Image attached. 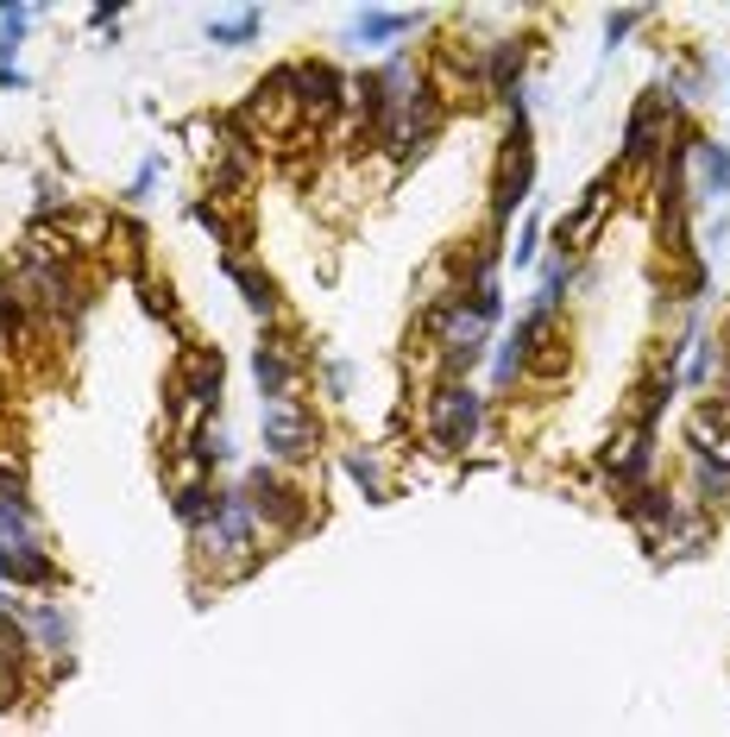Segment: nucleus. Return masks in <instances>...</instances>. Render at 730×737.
I'll return each mask as SVG.
<instances>
[{"label":"nucleus","mask_w":730,"mask_h":737,"mask_svg":"<svg viewBox=\"0 0 730 737\" xmlns=\"http://www.w3.org/2000/svg\"><path fill=\"white\" fill-rule=\"evenodd\" d=\"M478 416H485V398H478L473 384H441L434 404H428V441H434V454H460L478 435Z\"/></svg>","instance_id":"1"},{"label":"nucleus","mask_w":730,"mask_h":737,"mask_svg":"<svg viewBox=\"0 0 730 737\" xmlns=\"http://www.w3.org/2000/svg\"><path fill=\"white\" fill-rule=\"evenodd\" d=\"M265 454L271 460L315 454V410L302 404V398H290V391L265 404Z\"/></svg>","instance_id":"2"},{"label":"nucleus","mask_w":730,"mask_h":737,"mask_svg":"<svg viewBox=\"0 0 730 737\" xmlns=\"http://www.w3.org/2000/svg\"><path fill=\"white\" fill-rule=\"evenodd\" d=\"M246 505H252V517H265L277 530H297L302 523V492H290L271 467H252L246 473Z\"/></svg>","instance_id":"3"},{"label":"nucleus","mask_w":730,"mask_h":737,"mask_svg":"<svg viewBox=\"0 0 730 737\" xmlns=\"http://www.w3.org/2000/svg\"><path fill=\"white\" fill-rule=\"evenodd\" d=\"M208 549H221V555H246V549H252V505H246V492H215Z\"/></svg>","instance_id":"4"},{"label":"nucleus","mask_w":730,"mask_h":737,"mask_svg":"<svg viewBox=\"0 0 730 737\" xmlns=\"http://www.w3.org/2000/svg\"><path fill=\"white\" fill-rule=\"evenodd\" d=\"M290 89H297V107L309 120H327V114L340 107V77H334L327 64H297V70H290Z\"/></svg>","instance_id":"5"},{"label":"nucleus","mask_w":730,"mask_h":737,"mask_svg":"<svg viewBox=\"0 0 730 737\" xmlns=\"http://www.w3.org/2000/svg\"><path fill=\"white\" fill-rule=\"evenodd\" d=\"M529 171H535V152H529V139L517 133V139H510V152H503V171H498V203H491L498 221H510L517 203L529 196Z\"/></svg>","instance_id":"6"},{"label":"nucleus","mask_w":730,"mask_h":737,"mask_svg":"<svg viewBox=\"0 0 730 737\" xmlns=\"http://www.w3.org/2000/svg\"><path fill=\"white\" fill-rule=\"evenodd\" d=\"M183 398H189L196 410H208L215 398H221V354H215V347L189 354V384H183Z\"/></svg>","instance_id":"7"},{"label":"nucleus","mask_w":730,"mask_h":737,"mask_svg":"<svg viewBox=\"0 0 730 737\" xmlns=\"http://www.w3.org/2000/svg\"><path fill=\"white\" fill-rule=\"evenodd\" d=\"M654 133H661V107L649 95V102H636V114H629V127H624V164H642L654 152Z\"/></svg>","instance_id":"8"},{"label":"nucleus","mask_w":730,"mask_h":737,"mask_svg":"<svg viewBox=\"0 0 730 737\" xmlns=\"http://www.w3.org/2000/svg\"><path fill=\"white\" fill-rule=\"evenodd\" d=\"M50 574H57V567H50V561L38 555V549H32V542H25V549H7V542H0V580L50 586Z\"/></svg>","instance_id":"9"},{"label":"nucleus","mask_w":730,"mask_h":737,"mask_svg":"<svg viewBox=\"0 0 730 737\" xmlns=\"http://www.w3.org/2000/svg\"><path fill=\"white\" fill-rule=\"evenodd\" d=\"M252 379H258V391H265V404L290 391V359H283L277 341H258V354H252Z\"/></svg>","instance_id":"10"},{"label":"nucleus","mask_w":730,"mask_h":737,"mask_svg":"<svg viewBox=\"0 0 730 737\" xmlns=\"http://www.w3.org/2000/svg\"><path fill=\"white\" fill-rule=\"evenodd\" d=\"M416 26V13H384V7H366L359 20H352L347 38H359V45H384V38H397V32Z\"/></svg>","instance_id":"11"},{"label":"nucleus","mask_w":730,"mask_h":737,"mask_svg":"<svg viewBox=\"0 0 730 737\" xmlns=\"http://www.w3.org/2000/svg\"><path fill=\"white\" fill-rule=\"evenodd\" d=\"M693 152H699L705 196H730V152H725V146H711V139H693Z\"/></svg>","instance_id":"12"},{"label":"nucleus","mask_w":730,"mask_h":737,"mask_svg":"<svg viewBox=\"0 0 730 737\" xmlns=\"http://www.w3.org/2000/svg\"><path fill=\"white\" fill-rule=\"evenodd\" d=\"M517 82H523V45H498V57H491V89H498L503 102H517Z\"/></svg>","instance_id":"13"},{"label":"nucleus","mask_w":730,"mask_h":737,"mask_svg":"<svg viewBox=\"0 0 730 737\" xmlns=\"http://www.w3.org/2000/svg\"><path fill=\"white\" fill-rule=\"evenodd\" d=\"M227 272L240 278V290H246V303L258 309V315H271V309H277V297H271V278H258V272H246L240 258H227Z\"/></svg>","instance_id":"14"},{"label":"nucleus","mask_w":730,"mask_h":737,"mask_svg":"<svg viewBox=\"0 0 730 737\" xmlns=\"http://www.w3.org/2000/svg\"><path fill=\"white\" fill-rule=\"evenodd\" d=\"M252 32H258V7L233 13V20H215V26H208V38H215V45H246Z\"/></svg>","instance_id":"15"},{"label":"nucleus","mask_w":730,"mask_h":737,"mask_svg":"<svg viewBox=\"0 0 730 737\" xmlns=\"http://www.w3.org/2000/svg\"><path fill=\"white\" fill-rule=\"evenodd\" d=\"M347 473H352V485H359V492H366L372 505H384V480H378L372 460H366V454H347Z\"/></svg>","instance_id":"16"},{"label":"nucleus","mask_w":730,"mask_h":737,"mask_svg":"<svg viewBox=\"0 0 730 737\" xmlns=\"http://www.w3.org/2000/svg\"><path fill=\"white\" fill-rule=\"evenodd\" d=\"M176 517H183V523H201V517H215V498H208L201 485H183V492H176Z\"/></svg>","instance_id":"17"},{"label":"nucleus","mask_w":730,"mask_h":737,"mask_svg":"<svg viewBox=\"0 0 730 737\" xmlns=\"http://www.w3.org/2000/svg\"><path fill=\"white\" fill-rule=\"evenodd\" d=\"M20 334H25L20 297H7V284H0V341H7V347H20Z\"/></svg>","instance_id":"18"},{"label":"nucleus","mask_w":730,"mask_h":737,"mask_svg":"<svg viewBox=\"0 0 730 737\" xmlns=\"http://www.w3.org/2000/svg\"><path fill=\"white\" fill-rule=\"evenodd\" d=\"M13 661H20V649L0 643V712L13 706V693H20V668H13Z\"/></svg>","instance_id":"19"},{"label":"nucleus","mask_w":730,"mask_h":737,"mask_svg":"<svg viewBox=\"0 0 730 737\" xmlns=\"http://www.w3.org/2000/svg\"><path fill=\"white\" fill-rule=\"evenodd\" d=\"M32 631L45 636V643H57V649H63V636H70V624H63V611L38 606V611H32Z\"/></svg>","instance_id":"20"},{"label":"nucleus","mask_w":730,"mask_h":737,"mask_svg":"<svg viewBox=\"0 0 730 737\" xmlns=\"http://www.w3.org/2000/svg\"><path fill=\"white\" fill-rule=\"evenodd\" d=\"M636 20H642V13H636V7H629V13H611V20H604V32H611V45H617V38H624V32L636 26Z\"/></svg>","instance_id":"21"},{"label":"nucleus","mask_w":730,"mask_h":737,"mask_svg":"<svg viewBox=\"0 0 730 737\" xmlns=\"http://www.w3.org/2000/svg\"><path fill=\"white\" fill-rule=\"evenodd\" d=\"M535 240H542V228L529 221V228H523V240H517V265H529V258H535Z\"/></svg>","instance_id":"22"},{"label":"nucleus","mask_w":730,"mask_h":737,"mask_svg":"<svg viewBox=\"0 0 730 737\" xmlns=\"http://www.w3.org/2000/svg\"><path fill=\"white\" fill-rule=\"evenodd\" d=\"M705 460H711V467H725V473H730V435H725V441H705Z\"/></svg>","instance_id":"23"}]
</instances>
